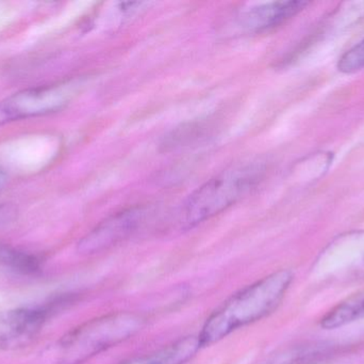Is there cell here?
Returning a JSON list of instances; mask_svg holds the SVG:
<instances>
[{"label":"cell","instance_id":"277c9868","mask_svg":"<svg viewBox=\"0 0 364 364\" xmlns=\"http://www.w3.org/2000/svg\"><path fill=\"white\" fill-rule=\"evenodd\" d=\"M65 299L43 305L23 306L0 312V350H16L31 344L48 318Z\"/></svg>","mask_w":364,"mask_h":364},{"label":"cell","instance_id":"52a82bcc","mask_svg":"<svg viewBox=\"0 0 364 364\" xmlns=\"http://www.w3.org/2000/svg\"><path fill=\"white\" fill-rule=\"evenodd\" d=\"M307 1H275L248 9L242 16V25L252 32L265 31L282 25L307 8Z\"/></svg>","mask_w":364,"mask_h":364},{"label":"cell","instance_id":"30bf717a","mask_svg":"<svg viewBox=\"0 0 364 364\" xmlns=\"http://www.w3.org/2000/svg\"><path fill=\"white\" fill-rule=\"evenodd\" d=\"M333 353L331 344L305 343L290 346L272 355L260 364H318Z\"/></svg>","mask_w":364,"mask_h":364},{"label":"cell","instance_id":"5b68a950","mask_svg":"<svg viewBox=\"0 0 364 364\" xmlns=\"http://www.w3.org/2000/svg\"><path fill=\"white\" fill-rule=\"evenodd\" d=\"M70 96V90L63 85L21 90L0 102V128L60 110L68 104Z\"/></svg>","mask_w":364,"mask_h":364},{"label":"cell","instance_id":"3957f363","mask_svg":"<svg viewBox=\"0 0 364 364\" xmlns=\"http://www.w3.org/2000/svg\"><path fill=\"white\" fill-rule=\"evenodd\" d=\"M263 172L262 165L252 162L232 167L205 182L184 203V226H198L232 207L256 187Z\"/></svg>","mask_w":364,"mask_h":364},{"label":"cell","instance_id":"9c48e42d","mask_svg":"<svg viewBox=\"0 0 364 364\" xmlns=\"http://www.w3.org/2000/svg\"><path fill=\"white\" fill-rule=\"evenodd\" d=\"M203 348L198 336L181 338L160 350L119 364H186Z\"/></svg>","mask_w":364,"mask_h":364},{"label":"cell","instance_id":"ba28073f","mask_svg":"<svg viewBox=\"0 0 364 364\" xmlns=\"http://www.w3.org/2000/svg\"><path fill=\"white\" fill-rule=\"evenodd\" d=\"M44 269V261L38 254L0 243V274L14 279H34Z\"/></svg>","mask_w":364,"mask_h":364},{"label":"cell","instance_id":"7c38bea8","mask_svg":"<svg viewBox=\"0 0 364 364\" xmlns=\"http://www.w3.org/2000/svg\"><path fill=\"white\" fill-rule=\"evenodd\" d=\"M338 70L344 74H354L364 70V38L340 57Z\"/></svg>","mask_w":364,"mask_h":364},{"label":"cell","instance_id":"8fae6325","mask_svg":"<svg viewBox=\"0 0 364 364\" xmlns=\"http://www.w3.org/2000/svg\"><path fill=\"white\" fill-rule=\"evenodd\" d=\"M364 318V292L336 306L321 320L325 329H336Z\"/></svg>","mask_w":364,"mask_h":364},{"label":"cell","instance_id":"8992f818","mask_svg":"<svg viewBox=\"0 0 364 364\" xmlns=\"http://www.w3.org/2000/svg\"><path fill=\"white\" fill-rule=\"evenodd\" d=\"M145 214L144 207H134L109 216L79 241L77 250L83 256H93L115 247L140 228Z\"/></svg>","mask_w":364,"mask_h":364},{"label":"cell","instance_id":"6da1fadb","mask_svg":"<svg viewBox=\"0 0 364 364\" xmlns=\"http://www.w3.org/2000/svg\"><path fill=\"white\" fill-rule=\"evenodd\" d=\"M293 279L292 271L280 269L229 297L205 320L198 335L201 346L218 343L273 313L284 301Z\"/></svg>","mask_w":364,"mask_h":364},{"label":"cell","instance_id":"4fadbf2b","mask_svg":"<svg viewBox=\"0 0 364 364\" xmlns=\"http://www.w3.org/2000/svg\"><path fill=\"white\" fill-rule=\"evenodd\" d=\"M350 256L354 258L353 265H357V271H364V232H354L350 239Z\"/></svg>","mask_w":364,"mask_h":364},{"label":"cell","instance_id":"7a4b0ae2","mask_svg":"<svg viewBox=\"0 0 364 364\" xmlns=\"http://www.w3.org/2000/svg\"><path fill=\"white\" fill-rule=\"evenodd\" d=\"M146 318L134 312H114L83 323L60 340L55 364H82L138 335Z\"/></svg>","mask_w":364,"mask_h":364}]
</instances>
